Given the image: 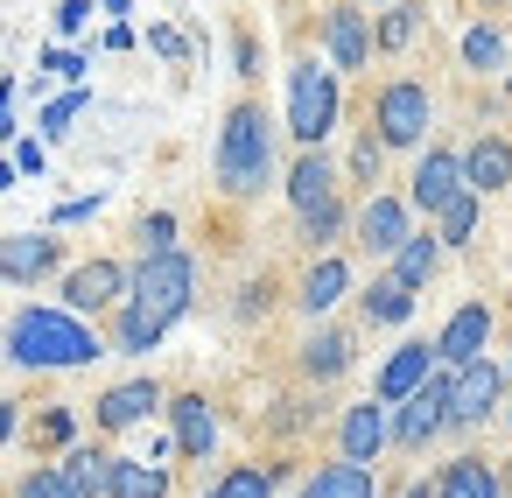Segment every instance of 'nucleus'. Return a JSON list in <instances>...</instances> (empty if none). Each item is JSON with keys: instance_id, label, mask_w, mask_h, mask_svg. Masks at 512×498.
<instances>
[{"instance_id": "obj_23", "label": "nucleus", "mask_w": 512, "mask_h": 498, "mask_svg": "<svg viewBox=\"0 0 512 498\" xmlns=\"http://www.w3.org/2000/svg\"><path fill=\"white\" fill-rule=\"evenodd\" d=\"M344 365H351V330L323 323V330L302 337V372H309V379H337Z\"/></svg>"}, {"instance_id": "obj_9", "label": "nucleus", "mask_w": 512, "mask_h": 498, "mask_svg": "<svg viewBox=\"0 0 512 498\" xmlns=\"http://www.w3.org/2000/svg\"><path fill=\"white\" fill-rule=\"evenodd\" d=\"M64 267V239L57 232H8L0 239V281H15V288H36Z\"/></svg>"}, {"instance_id": "obj_43", "label": "nucleus", "mask_w": 512, "mask_h": 498, "mask_svg": "<svg viewBox=\"0 0 512 498\" xmlns=\"http://www.w3.org/2000/svg\"><path fill=\"white\" fill-rule=\"evenodd\" d=\"M232 64H239V78H253V71H260V43H253V36H239V50H232Z\"/></svg>"}, {"instance_id": "obj_52", "label": "nucleus", "mask_w": 512, "mask_h": 498, "mask_svg": "<svg viewBox=\"0 0 512 498\" xmlns=\"http://www.w3.org/2000/svg\"><path fill=\"white\" fill-rule=\"evenodd\" d=\"M505 421H512V407H505Z\"/></svg>"}, {"instance_id": "obj_32", "label": "nucleus", "mask_w": 512, "mask_h": 498, "mask_svg": "<svg viewBox=\"0 0 512 498\" xmlns=\"http://www.w3.org/2000/svg\"><path fill=\"white\" fill-rule=\"evenodd\" d=\"M85 106H92V92H85V85H78V92H64V99H50V106H43V141H64V134H71V120H78Z\"/></svg>"}, {"instance_id": "obj_8", "label": "nucleus", "mask_w": 512, "mask_h": 498, "mask_svg": "<svg viewBox=\"0 0 512 498\" xmlns=\"http://www.w3.org/2000/svg\"><path fill=\"white\" fill-rule=\"evenodd\" d=\"M127 281H134V267H120V260H85V267L64 274V309H71V316H106V309L127 302Z\"/></svg>"}, {"instance_id": "obj_40", "label": "nucleus", "mask_w": 512, "mask_h": 498, "mask_svg": "<svg viewBox=\"0 0 512 498\" xmlns=\"http://www.w3.org/2000/svg\"><path fill=\"white\" fill-rule=\"evenodd\" d=\"M15 169H22V176H43V169H50V148H43V141H15Z\"/></svg>"}, {"instance_id": "obj_49", "label": "nucleus", "mask_w": 512, "mask_h": 498, "mask_svg": "<svg viewBox=\"0 0 512 498\" xmlns=\"http://www.w3.org/2000/svg\"><path fill=\"white\" fill-rule=\"evenodd\" d=\"M477 8H512V0H477Z\"/></svg>"}, {"instance_id": "obj_51", "label": "nucleus", "mask_w": 512, "mask_h": 498, "mask_svg": "<svg viewBox=\"0 0 512 498\" xmlns=\"http://www.w3.org/2000/svg\"><path fill=\"white\" fill-rule=\"evenodd\" d=\"M505 379H512V365H505Z\"/></svg>"}, {"instance_id": "obj_18", "label": "nucleus", "mask_w": 512, "mask_h": 498, "mask_svg": "<svg viewBox=\"0 0 512 498\" xmlns=\"http://www.w3.org/2000/svg\"><path fill=\"white\" fill-rule=\"evenodd\" d=\"M288 204H295V218L337 204V162H330L323 148H302V155L288 162Z\"/></svg>"}, {"instance_id": "obj_38", "label": "nucleus", "mask_w": 512, "mask_h": 498, "mask_svg": "<svg viewBox=\"0 0 512 498\" xmlns=\"http://www.w3.org/2000/svg\"><path fill=\"white\" fill-rule=\"evenodd\" d=\"M148 50H155L162 64H183V57H190V43H183V36H176L169 22H155V29H148Z\"/></svg>"}, {"instance_id": "obj_31", "label": "nucleus", "mask_w": 512, "mask_h": 498, "mask_svg": "<svg viewBox=\"0 0 512 498\" xmlns=\"http://www.w3.org/2000/svg\"><path fill=\"white\" fill-rule=\"evenodd\" d=\"M470 232H477V190H463V197L435 218V239H442V246H470Z\"/></svg>"}, {"instance_id": "obj_35", "label": "nucleus", "mask_w": 512, "mask_h": 498, "mask_svg": "<svg viewBox=\"0 0 512 498\" xmlns=\"http://www.w3.org/2000/svg\"><path fill=\"white\" fill-rule=\"evenodd\" d=\"M344 225H351V211H344V197H337V204H323V211H309V218H302V239H309V246H330Z\"/></svg>"}, {"instance_id": "obj_17", "label": "nucleus", "mask_w": 512, "mask_h": 498, "mask_svg": "<svg viewBox=\"0 0 512 498\" xmlns=\"http://www.w3.org/2000/svg\"><path fill=\"white\" fill-rule=\"evenodd\" d=\"M169 428H176V456H190V463L218 456V407L204 393H176L169 400Z\"/></svg>"}, {"instance_id": "obj_34", "label": "nucleus", "mask_w": 512, "mask_h": 498, "mask_svg": "<svg viewBox=\"0 0 512 498\" xmlns=\"http://www.w3.org/2000/svg\"><path fill=\"white\" fill-rule=\"evenodd\" d=\"M15 498H78V484H71L57 463H43V470H29V477L15 484Z\"/></svg>"}, {"instance_id": "obj_4", "label": "nucleus", "mask_w": 512, "mask_h": 498, "mask_svg": "<svg viewBox=\"0 0 512 498\" xmlns=\"http://www.w3.org/2000/svg\"><path fill=\"white\" fill-rule=\"evenodd\" d=\"M337 120H344V85H337V71L316 64V57H295V71H288V134H295L302 148H323V141L337 134Z\"/></svg>"}, {"instance_id": "obj_36", "label": "nucleus", "mask_w": 512, "mask_h": 498, "mask_svg": "<svg viewBox=\"0 0 512 498\" xmlns=\"http://www.w3.org/2000/svg\"><path fill=\"white\" fill-rule=\"evenodd\" d=\"M379 162H386V141H379V134H358V148H351V176H358V183H379Z\"/></svg>"}, {"instance_id": "obj_45", "label": "nucleus", "mask_w": 512, "mask_h": 498, "mask_svg": "<svg viewBox=\"0 0 512 498\" xmlns=\"http://www.w3.org/2000/svg\"><path fill=\"white\" fill-rule=\"evenodd\" d=\"M15 421H22V414H15V400H0V442L15 435Z\"/></svg>"}, {"instance_id": "obj_7", "label": "nucleus", "mask_w": 512, "mask_h": 498, "mask_svg": "<svg viewBox=\"0 0 512 498\" xmlns=\"http://www.w3.org/2000/svg\"><path fill=\"white\" fill-rule=\"evenodd\" d=\"M351 239H358L365 253L393 260V253L414 239V204H407V197H386V190H372V197L358 204V218H351Z\"/></svg>"}, {"instance_id": "obj_26", "label": "nucleus", "mask_w": 512, "mask_h": 498, "mask_svg": "<svg viewBox=\"0 0 512 498\" xmlns=\"http://www.w3.org/2000/svg\"><path fill=\"white\" fill-rule=\"evenodd\" d=\"M435 267H442V239H435V232H414V239L386 260V274H393V281H407V288L435 281Z\"/></svg>"}, {"instance_id": "obj_3", "label": "nucleus", "mask_w": 512, "mask_h": 498, "mask_svg": "<svg viewBox=\"0 0 512 498\" xmlns=\"http://www.w3.org/2000/svg\"><path fill=\"white\" fill-rule=\"evenodd\" d=\"M211 169H218V190H225V197H260V190L274 183V120H267V106L239 99V106L225 113Z\"/></svg>"}, {"instance_id": "obj_44", "label": "nucleus", "mask_w": 512, "mask_h": 498, "mask_svg": "<svg viewBox=\"0 0 512 498\" xmlns=\"http://www.w3.org/2000/svg\"><path fill=\"white\" fill-rule=\"evenodd\" d=\"M71 428H78V421H71L64 407H50V414H43V435H50V442H71Z\"/></svg>"}, {"instance_id": "obj_20", "label": "nucleus", "mask_w": 512, "mask_h": 498, "mask_svg": "<svg viewBox=\"0 0 512 498\" xmlns=\"http://www.w3.org/2000/svg\"><path fill=\"white\" fill-rule=\"evenodd\" d=\"M344 295H351V267H344L337 253H323V260L302 274V295H295V302H302V316H330Z\"/></svg>"}, {"instance_id": "obj_42", "label": "nucleus", "mask_w": 512, "mask_h": 498, "mask_svg": "<svg viewBox=\"0 0 512 498\" xmlns=\"http://www.w3.org/2000/svg\"><path fill=\"white\" fill-rule=\"evenodd\" d=\"M0 134L15 141V78H0Z\"/></svg>"}, {"instance_id": "obj_16", "label": "nucleus", "mask_w": 512, "mask_h": 498, "mask_svg": "<svg viewBox=\"0 0 512 498\" xmlns=\"http://www.w3.org/2000/svg\"><path fill=\"white\" fill-rule=\"evenodd\" d=\"M155 407H169V400H162V386H155V379H120V386H106V393H99V400H92V421H99V428H113V435H120V428H141V421H148V414H155Z\"/></svg>"}, {"instance_id": "obj_39", "label": "nucleus", "mask_w": 512, "mask_h": 498, "mask_svg": "<svg viewBox=\"0 0 512 498\" xmlns=\"http://www.w3.org/2000/svg\"><path fill=\"white\" fill-rule=\"evenodd\" d=\"M106 211V197L92 190V197H71V204H57V225H85V218H99Z\"/></svg>"}, {"instance_id": "obj_29", "label": "nucleus", "mask_w": 512, "mask_h": 498, "mask_svg": "<svg viewBox=\"0 0 512 498\" xmlns=\"http://www.w3.org/2000/svg\"><path fill=\"white\" fill-rule=\"evenodd\" d=\"M421 15H428L421 0H393V8L372 22V50H407V43L421 36Z\"/></svg>"}, {"instance_id": "obj_47", "label": "nucleus", "mask_w": 512, "mask_h": 498, "mask_svg": "<svg viewBox=\"0 0 512 498\" xmlns=\"http://www.w3.org/2000/svg\"><path fill=\"white\" fill-rule=\"evenodd\" d=\"M400 498H435V484H407V491H400Z\"/></svg>"}, {"instance_id": "obj_12", "label": "nucleus", "mask_w": 512, "mask_h": 498, "mask_svg": "<svg viewBox=\"0 0 512 498\" xmlns=\"http://www.w3.org/2000/svg\"><path fill=\"white\" fill-rule=\"evenodd\" d=\"M442 428H449V386H442V372H435L414 400L393 407V449H428Z\"/></svg>"}, {"instance_id": "obj_13", "label": "nucleus", "mask_w": 512, "mask_h": 498, "mask_svg": "<svg viewBox=\"0 0 512 498\" xmlns=\"http://www.w3.org/2000/svg\"><path fill=\"white\" fill-rule=\"evenodd\" d=\"M323 50H330V71H337V78L372 64V22H365L358 0H337V8L323 15Z\"/></svg>"}, {"instance_id": "obj_28", "label": "nucleus", "mask_w": 512, "mask_h": 498, "mask_svg": "<svg viewBox=\"0 0 512 498\" xmlns=\"http://www.w3.org/2000/svg\"><path fill=\"white\" fill-rule=\"evenodd\" d=\"M274 477H281V463H232L204 498H274Z\"/></svg>"}, {"instance_id": "obj_37", "label": "nucleus", "mask_w": 512, "mask_h": 498, "mask_svg": "<svg viewBox=\"0 0 512 498\" xmlns=\"http://www.w3.org/2000/svg\"><path fill=\"white\" fill-rule=\"evenodd\" d=\"M141 253H176V218L169 211H148L141 218Z\"/></svg>"}, {"instance_id": "obj_27", "label": "nucleus", "mask_w": 512, "mask_h": 498, "mask_svg": "<svg viewBox=\"0 0 512 498\" xmlns=\"http://www.w3.org/2000/svg\"><path fill=\"white\" fill-rule=\"evenodd\" d=\"M358 309H365V323H407V316H414V288L393 281V274H379V281L358 295Z\"/></svg>"}, {"instance_id": "obj_15", "label": "nucleus", "mask_w": 512, "mask_h": 498, "mask_svg": "<svg viewBox=\"0 0 512 498\" xmlns=\"http://www.w3.org/2000/svg\"><path fill=\"white\" fill-rule=\"evenodd\" d=\"M491 302H463L449 323H442V337H435V358H442V372H456V365H470V358H484V344H491Z\"/></svg>"}, {"instance_id": "obj_6", "label": "nucleus", "mask_w": 512, "mask_h": 498, "mask_svg": "<svg viewBox=\"0 0 512 498\" xmlns=\"http://www.w3.org/2000/svg\"><path fill=\"white\" fill-rule=\"evenodd\" d=\"M442 386H449V428H477V421L498 407V393H505L512 379H505L498 358H470V365L442 372Z\"/></svg>"}, {"instance_id": "obj_25", "label": "nucleus", "mask_w": 512, "mask_h": 498, "mask_svg": "<svg viewBox=\"0 0 512 498\" xmlns=\"http://www.w3.org/2000/svg\"><path fill=\"white\" fill-rule=\"evenodd\" d=\"M295 498H379V484H372L365 463H323Z\"/></svg>"}, {"instance_id": "obj_10", "label": "nucleus", "mask_w": 512, "mask_h": 498, "mask_svg": "<svg viewBox=\"0 0 512 498\" xmlns=\"http://www.w3.org/2000/svg\"><path fill=\"white\" fill-rule=\"evenodd\" d=\"M463 190H470V183H463V155H449V148H428V155L414 162L407 204H414V211H428V218H442V211H449Z\"/></svg>"}, {"instance_id": "obj_41", "label": "nucleus", "mask_w": 512, "mask_h": 498, "mask_svg": "<svg viewBox=\"0 0 512 498\" xmlns=\"http://www.w3.org/2000/svg\"><path fill=\"white\" fill-rule=\"evenodd\" d=\"M85 22H92V0H57V29L64 36H78Z\"/></svg>"}, {"instance_id": "obj_22", "label": "nucleus", "mask_w": 512, "mask_h": 498, "mask_svg": "<svg viewBox=\"0 0 512 498\" xmlns=\"http://www.w3.org/2000/svg\"><path fill=\"white\" fill-rule=\"evenodd\" d=\"M435 498H498V470L484 456H449L435 477Z\"/></svg>"}, {"instance_id": "obj_14", "label": "nucleus", "mask_w": 512, "mask_h": 498, "mask_svg": "<svg viewBox=\"0 0 512 498\" xmlns=\"http://www.w3.org/2000/svg\"><path fill=\"white\" fill-rule=\"evenodd\" d=\"M393 442V407L386 400H358V407H344V421H337V449H344V463H379V449Z\"/></svg>"}, {"instance_id": "obj_19", "label": "nucleus", "mask_w": 512, "mask_h": 498, "mask_svg": "<svg viewBox=\"0 0 512 498\" xmlns=\"http://www.w3.org/2000/svg\"><path fill=\"white\" fill-rule=\"evenodd\" d=\"M463 183H470L477 197L505 190V183H512V141H505V134H477L470 155H463Z\"/></svg>"}, {"instance_id": "obj_33", "label": "nucleus", "mask_w": 512, "mask_h": 498, "mask_svg": "<svg viewBox=\"0 0 512 498\" xmlns=\"http://www.w3.org/2000/svg\"><path fill=\"white\" fill-rule=\"evenodd\" d=\"M36 71H43V78H64V85L78 92V85H85V71H92V57H85V50H43V57H36Z\"/></svg>"}, {"instance_id": "obj_11", "label": "nucleus", "mask_w": 512, "mask_h": 498, "mask_svg": "<svg viewBox=\"0 0 512 498\" xmlns=\"http://www.w3.org/2000/svg\"><path fill=\"white\" fill-rule=\"evenodd\" d=\"M442 372V358H435V344H400V351H386V365H379V379H372V400H386V407H400V400H414L428 379Z\"/></svg>"}, {"instance_id": "obj_24", "label": "nucleus", "mask_w": 512, "mask_h": 498, "mask_svg": "<svg viewBox=\"0 0 512 498\" xmlns=\"http://www.w3.org/2000/svg\"><path fill=\"white\" fill-rule=\"evenodd\" d=\"M106 498H169V463H155V456H120Z\"/></svg>"}, {"instance_id": "obj_48", "label": "nucleus", "mask_w": 512, "mask_h": 498, "mask_svg": "<svg viewBox=\"0 0 512 498\" xmlns=\"http://www.w3.org/2000/svg\"><path fill=\"white\" fill-rule=\"evenodd\" d=\"M99 8H106V15H127V8H134V0H99Z\"/></svg>"}, {"instance_id": "obj_5", "label": "nucleus", "mask_w": 512, "mask_h": 498, "mask_svg": "<svg viewBox=\"0 0 512 498\" xmlns=\"http://www.w3.org/2000/svg\"><path fill=\"white\" fill-rule=\"evenodd\" d=\"M428 127H435V99H428V85H414V78L379 85V99H372V134H379L386 148H421Z\"/></svg>"}, {"instance_id": "obj_46", "label": "nucleus", "mask_w": 512, "mask_h": 498, "mask_svg": "<svg viewBox=\"0 0 512 498\" xmlns=\"http://www.w3.org/2000/svg\"><path fill=\"white\" fill-rule=\"evenodd\" d=\"M15 176H22L15 162H0V190H15Z\"/></svg>"}, {"instance_id": "obj_30", "label": "nucleus", "mask_w": 512, "mask_h": 498, "mask_svg": "<svg viewBox=\"0 0 512 498\" xmlns=\"http://www.w3.org/2000/svg\"><path fill=\"white\" fill-rule=\"evenodd\" d=\"M463 64H470V71H484V78H498V71L512 64V43H505L491 22H477V29H463Z\"/></svg>"}, {"instance_id": "obj_21", "label": "nucleus", "mask_w": 512, "mask_h": 498, "mask_svg": "<svg viewBox=\"0 0 512 498\" xmlns=\"http://www.w3.org/2000/svg\"><path fill=\"white\" fill-rule=\"evenodd\" d=\"M113 463H120L113 449H92V442H78V449H64V463H57V470L78 484V498H106V491H113Z\"/></svg>"}, {"instance_id": "obj_50", "label": "nucleus", "mask_w": 512, "mask_h": 498, "mask_svg": "<svg viewBox=\"0 0 512 498\" xmlns=\"http://www.w3.org/2000/svg\"><path fill=\"white\" fill-rule=\"evenodd\" d=\"M358 8H365V0H358ZM372 8H393V0H372Z\"/></svg>"}, {"instance_id": "obj_2", "label": "nucleus", "mask_w": 512, "mask_h": 498, "mask_svg": "<svg viewBox=\"0 0 512 498\" xmlns=\"http://www.w3.org/2000/svg\"><path fill=\"white\" fill-rule=\"evenodd\" d=\"M8 358L29 372H78V365L106 358V337L71 309H22L8 323Z\"/></svg>"}, {"instance_id": "obj_1", "label": "nucleus", "mask_w": 512, "mask_h": 498, "mask_svg": "<svg viewBox=\"0 0 512 498\" xmlns=\"http://www.w3.org/2000/svg\"><path fill=\"white\" fill-rule=\"evenodd\" d=\"M197 302V260L176 246V253H141L134 281H127V302L113 309V351L127 358H148Z\"/></svg>"}]
</instances>
